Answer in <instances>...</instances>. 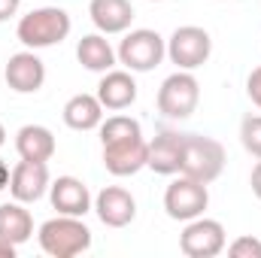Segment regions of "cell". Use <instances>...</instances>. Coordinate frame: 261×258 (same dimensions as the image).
Segmentation results:
<instances>
[{"mask_svg":"<svg viewBox=\"0 0 261 258\" xmlns=\"http://www.w3.org/2000/svg\"><path fill=\"white\" fill-rule=\"evenodd\" d=\"M70 15L61 6H40V9H31L28 15L18 18V28H15V37L24 49H49V46H58L70 37Z\"/></svg>","mask_w":261,"mask_h":258,"instance_id":"6da1fadb","label":"cell"},{"mask_svg":"<svg viewBox=\"0 0 261 258\" xmlns=\"http://www.w3.org/2000/svg\"><path fill=\"white\" fill-rule=\"evenodd\" d=\"M40 249L52 258H73L91 249V231L82 222V216H55L40 225L37 231Z\"/></svg>","mask_w":261,"mask_h":258,"instance_id":"7a4b0ae2","label":"cell"},{"mask_svg":"<svg viewBox=\"0 0 261 258\" xmlns=\"http://www.w3.org/2000/svg\"><path fill=\"white\" fill-rule=\"evenodd\" d=\"M222 170H225V149H222V143L213 140V137L186 134L179 173L192 176V179L203 183V186H210V183H216L222 176Z\"/></svg>","mask_w":261,"mask_h":258,"instance_id":"3957f363","label":"cell"},{"mask_svg":"<svg viewBox=\"0 0 261 258\" xmlns=\"http://www.w3.org/2000/svg\"><path fill=\"white\" fill-rule=\"evenodd\" d=\"M197 100H200V85L192 76V70L170 73L158 88V113L164 119H173V122L189 119L197 110Z\"/></svg>","mask_w":261,"mask_h":258,"instance_id":"277c9868","label":"cell"},{"mask_svg":"<svg viewBox=\"0 0 261 258\" xmlns=\"http://www.w3.org/2000/svg\"><path fill=\"white\" fill-rule=\"evenodd\" d=\"M164 55H167L164 37L158 31H149V28H137V31L125 34V40H122V46L116 52V58L128 67L130 73H149V70H155L164 61Z\"/></svg>","mask_w":261,"mask_h":258,"instance_id":"5b68a950","label":"cell"},{"mask_svg":"<svg viewBox=\"0 0 261 258\" xmlns=\"http://www.w3.org/2000/svg\"><path fill=\"white\" fill-rule=\"evenodd\" d=\"M210 207V192L203 183H197L192 176L173 179L164 192V210L173 222H192L197 216H203V210Z\"/></svg>","mask_w":261,"mask_h":258,"instance_id":"8992f818","label":"cell"},{"mask_svg":"<svg viewBox=\"0 0 261 258\" xmlns=\"http://www.w3.org/2000/svg\"><path fill=\"white\" fill-rule=\"evenodd\" d=\"M210 52H213V40L197 24L176 28L170 34V40H167V58L179 70H197V67H203L206 58H210Z\"/></svg>","mask_w":261,"mask_h":258,"instance_id":"52a82bcc","label":"cell"},{"mask_svg":"<svg viewBox=\"0 0 261 258\" xmlns=\"http://www.w3.org/2000/svg\"><path fill=\"white\" fill-rule=\"evenodd\" d=\"M225 246H228V237H225L222 222L216 219L197 216L192 222H186V231L179 234V249L189 258H216L225 252Z\"/></svg>","mask_w":261,"mask_h":258,"instance_id":"ba28073f","label":"cell"},{"mask_svg":"<svg viewBox=\"0 0 261 258\" xmlns=\"http://www.w3.org/2000/svg\"><path fill=\"white\" fill-rule=\"evenodd\" d=\"M146 161H149V143L143 140V134L103 146V167L113 176H134L146 167Z\"/></svg>","mask_w":261,"mask_h":258,"instance_id":"9c48e42d","label":"cell"},{"mask_svg":"<svg viewBox=\"0 0 261 258\" xmlns=\"http://www.w3.org/2000/svg\"><path fill=\"white\" fill-rule=\"evenodd\" d=\"M52 179H49V167L46 161H18L9 173V194L21 203H34L49 192Z\"/></svg>","mask_w":261,"mask_h":258,"instance_id":"30bf717a","label":"cell"},{"mask_svg":"<svg viewBox=\"0 0 261 258\" xmlns=\"http://www.w3.org/2000/svg\"><path fill=\"white\" fill-rule=\"evenodd\" d=\"M3 76H6V85H9L15 94H34V91H40L43 82H46V64L34 55V49L15 52V55L6 61Z\"/></svg>","mask_w":261,"mask_h":258,"instance_id":"8fae6325","label":"cell"},{"mask_svg":"<svg viewBox=\"0 0 261 258\" xmlns=\"http://www.w3.org/2000/svg\"><path fill=\"white\" fill-rule=\"evenodd\" d=\"M94 213L107 228H125L137 216V200L122 186H107L94 197Z\"/></svg>","mask_w":261,"mask_h":258,"instance_id":"7c38bea8","label":"cell"},{"mask_svg":"<svg viewBox=\"0 0 261 258\" xmlns=\"http://www.w3.org/2000/svg\"><path fill=\"white\" fill-rule=\"evenodd\" d=\"M182 143H186V134H179V131H161V134L149 143V161H146V167L155 170L158 176H173V173H179V164H182Z\"/></svg>","mask_w":261,"mask_h":258,"instance_id":"4fadbf2b","label":"cell"},{"mask_svg":"<svg viewBox=\"0 0 261 258\" xmlns=\"http://www.w3.org/2000/svg\"><path fill=\"white\" fill-rule=\"evenodd\" d=\"M49 197H52V207L61 216H85L91 210V192L76 176H58L49 186Z\"/></svg>","mask_w":261,"mask_h":258,"instance_id":"5bb4252c","label":"cell"},{"mask_svg":"<svg viewBox=\"0 0 261 258\" xmlns=\"http://www.w3.org/2000/svg\"><path fill=\"white\" fill-rule=\"evenodd\" d=\"M97 100L103 110H128L137 100V82L128 70H107L103 79L97 82Z\"/></svg>","mask_w":261,"mask_h":258,"instance_id":"9a60e30c","label":"cell"},{"mask_svg":"<svg viewBox=\"0 0 261 258\" xmlns=\"http://www.w3.org/2000/svg\"><path fill=\"white\" fill-rule=\"evenodd\" d=\"M88 15L100 34H125L134 21L130 0H91Z\"/></svg>","mask_w":261,"mask_h":258,"instance_id":"2e32d148","label":"cell"},{"mask_svg":"<svg viewBox=\"0 0 261 258\" xmlns=\"http://www.w3.org/2000/svg\"><path fill=\"white\" fill-rule=\"evenodd\" d=\"M15 152L24 161H49L55 155V134L43 125H24L15 134Z\"/></svg>","mask_w":261,"mask_h":258,"instance_id":"e0dca14e","label":"cell"},{"mask_svg":"<svg viewBox=\"0 0 261 258\" xmlns=\"http://www.w3.org/2000/svg\"><path fill=\"white\" fill-rule=\"evenodd\" d=\"M64 125L73 131H91L100 128L103 122V104L97 100V94H73L64 104Z\"/></svg>","mask_w":261,"mask_h":258,"instance_id":"ac0fdd59","label":"cell"},{"mask_svg":"<svg viewBox=\"0 0 261 258\" xmlns=\"http://www.w3.org/2000/svg\"><path fill=\"white\" fill-rule=\"evenodd\" d=\"M76 58L79 64L91 73H107L116 67V52L110 46V40L103 34H88L76 43Z\"/></svg>","mask_w":261,"mask_h":258,"instance_id":"d6986e66","label":"cell"},{"mask_svg":"<svg viewBox=\"0 0 261 258\" xmlns=\"http://www.w3.org/2000/svg\"><path fill=\"white\" fill-rule=\"evenodd\" d=\"M0 237L21 246L34 237V219L31 213L21 207V200H12V203H0Z\"/></svg>","mask_w":261,"mask_h":258,"instance_id":"ffe728a7","label":"cell"},{"mask_svg":"<svg viewBox=\"0 0 261 258\" xmlns=\"http://www.w3.org/2000/svg\"><path fill=\"white\" fill-rule=\"evenodd\" d=\"M140 122L130 116H110L107 122H100V143H116V140H128V137H140Z\"/></svg>","mask_w":261,"mask_h":258,"instance_id":"44dd1931","label":"cell"},{"mask_svg":"<svg viewBox=\"0 0 261 258\" xmlns=\"http://www.w3.org/2000/svg\"><path fill=\"white\" fill-rule=\"evenodd\" d=\"M240 143L249 155L261 158V116H246L240 125Z\"/></svg>","mask_w":261,"mask_h":258,"instance_id":"7402d4cb","label":"cell"},{"mask_svg":"<svg viewBox=\"0 0 261 258\" xmlns=\"http://www.w3.org/2000/svg\"><path fill=\"white\" fill-rule=\"evenodd\" d=\"M228 255L231 258H261V240L252 237V234H243V237H237L228 246Z\"/></svg>","mask_w":261,"mask_h":258,"instance_id":"603a6c76","label":"cell"},{"mask_svg":"<svg viewBox=\"0 0 261 258\" xmlns=\"http://www.w3.org/2000/svg\"><path fill=\"white\" fill-rule=\"evenodd\" d=\"M246 94H249V100L261 110V67H255V70L249 73V79H246Z\"/></svg>","mask_w":261,"mask_h":258,"instance_id":"cb8c5ba5","label":"cell"},{"mask_svg":"<svg viewBox=\"0 0 261 258\" xmlns=\"http://www.w3.org/2000/svg\"><path fill=\"white\" fill-rule=\"evenodd\" d=\"M21 0H0V21H9L15 12H18Z\"/></svg>","mask_w":261,"mask_h":258,"instance_id":"d4e9b609","label":"cell"},{"mask_svg":"<svg viewBox=\"0 0 261 258\" xmlns=\"http://www.w3.org/2000/svg\"><path fill=\"white\" fill-rule=\"evenodd\" d=\"M249 186H252V192H255V197L261 200V158H258V164L252 167V176H249Z\"/></svg>","mask_w":261,"mask_h":258,"instance_id":"484cf974","label":"cell"},{"mask_svg":"<svg viewBox=\"0 0 261 258\" xmlns=\"http://www.w3.org/2000/svg\"><path fill=\"white\" fill-rule=\"evenodd\" d=\"M15 249H18L15 243H9V240L0 237V258H15Z\"/></svg>","mask_w":261,"mask_h":258,"instance_id":"4316f807","label":"cell"},{"mask_svg":"<svg viewBox=\"0 0 261 258\" xmlns=\"http://www.w3.org/2000/svg\"><path fill=\"white\" fill-rule=\"evenodd\" d=\"M9 173H12V170L0 161V192H3V189H9Z\"/></svg>","mask_w":261,"mask_h":258,"instance_id":"83f0119b","label":"cell"},{"mask_svg":"<svg viewBox=\"0 0 261 258\" xmlns=\"http://www.w3.org/2000/svg\"><path fill=\"white\" fill-rule=\"evenodd\" d=\"M6 143V131H3V125H0V146Z\"/></svg>","mask_w":261,"mask_h":258,"instance_id":"f1b7e54d","label":"cell"},{"mask_svg":"<svg viewBox=\"0 0 261 258\" xmlns=\"http://www.w3.org/2000/svg\"><path fill=\"white\" fill-rule=\"evenodd\" d=\"M152 3H161V0H152Z\"/></svg>","mask_w":261,"mask_h":258,"instance_id":"f546056e","label":"cell"}]
</instances>
